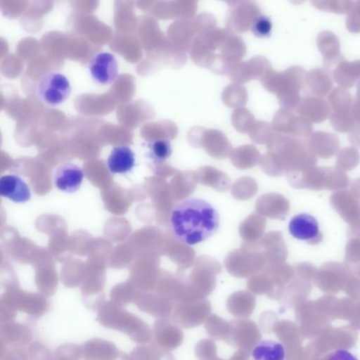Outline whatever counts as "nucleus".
<instances>
[{"mask_svg":"<svg viewBox=\"0 0 360 360\" xmlns=\"http://www.w3.org/2000/svg\"><path fill=\"white\" fill-rule=\"evenodd\" d=\"M169 224L179 241L193 245L211 238L217 231L219 217L214 207L205 200L187 198L174 207Z\"/></svg>","mask_w":360,"mask_h":360,"instance_id":"obj_1","label":"nucleus"},{"mask_svg":"<svg viewBox=\"0 0 360 360\" xmlns=\"http://www.w3.org/2000/svg\"><path fill=\"white\" fill-rule=\"evenodd\" d=\"M266 148L267 152L260 155L258 164L270 176L302 171L316 164V158L309 150L307 140L275 133Z\"/></svg>","mask_w":360,"mask_h":360,"instance_id":"obj_2","label":"nucleus"},{"mask_svg":"<svg viewBox=\"0 0 360 360\" xmlns=\"http://www.w3.org/2000/svg\"><path fill=\"white\" fill-rule=\"evenodd\" d=\"M305 74V70L301 66H290L282 72L271 67L259 80L268 91L276 95L282 108L292 110L301 100L300 94Z\"/></svg>","mask_w":360,"mask_h":360,"instance_id":"obj_3","label":"nucleus"},{"mask_svg":"<svg viewBox=\"0 0 360 360\" xmlns=\"http://www.w3.org/2000/svg\"><path fill=\"white\" fill-rule=\"evenodd\" d=\"M97 319L103 327L123 333L136 343L145 345L152 340V330L148 324L116 304L100 306Z\"/></svg>","mask_w":360,"mask_h":360,"instance_id":"obj_4","label":"nucleus"},{"mask_svg":"<svg viewBox=\"0 0 360 360\" xmlns=\"http://www.w3.org/2000/svg\"><path fill=\"white\" fill-rule=\"evenodd\" d=\"M287 175L289 184L297 189L335 190L347 188L349 184L345 172L329 167L314 166Z\"/></svg>","mask_w":360,"mask_h":360,"instance_id":"obj_5","label":"nucleus"},{"mask_svg":"<svg viewBox=\"0 0 360 360\" xmlns=\"http://www.w3.org/2000/svg\"><path fill=\"white\" fill-rule=\"evenodd\" d=\"M228 271L236 276H245L264 271L269 266L267 259L259 245L245 242L240 248L229 253L224 261Z\"/></svg>","mask_w":360,"mask_h":360,"instance_id":"obj_6","label":"nucleus"},{"mask_svg":"<svg viewBox=\"0 0 360 360\" xmlns=\"http://www.w3.org/2000/svg\"><path fill=\"white\" fill-rule=\"evenodd\" d=\"M1 298L13 310L25 313L35 319L42 316L49 309V302L44 295L19 288L6 290Z\"/></svg>","mask_w":360,"mask_h":360,"instance_id":"obj_7","label":"nucleus"},{"mask_svg":"<svg viewBox=\"0 0 360 360\" xmlns=\"http://www.w3.org/2000/svg\"><path fill=\"white\" fill-rule=\"evenodd\" d=\"M71 92L70 83L66 76L60 72H51L39 80L37 93L46 104L57 105L65 102Z\"/></svg>","mask_w":360,"mask_h":360,"instance_id":"obj_8","label":"nucleus"},{"mask_svg":"<svg viewBox=\"0 0 360 360\" xmlns=\"http://www.w3.org/2000/svg\"><path fill=\"white\" fill-rule=\"evenodd\" d=\"M230 10L228 16V30L242 32L248 30L259 15V8L252 1H228Z\"/></svg>","mask_w":360,"mask_h":360,"instance_id":"obj_9","label":"nucleus"},{"mask_svg":"<svg viewBox=\"0 0 360 360\" xmlns=\"http://www.w3.org/2000/svg\"><path fill=\"white\" fill-rule=\"evenodd\" d=\"M49 258L48 251L39 247L32 258L31 264L35 269V283L41 294L50 297L55 293L57 287V278L53 270H49Z\"/></svg>","mask_w":360,"mask_h":360,"instance_id":"obj_10","label":"nucleus"},{"mask_svg":"<svg viewBox=\"0 0 360 360\" xmlns=\"http://www.w3.org/2000/svg\"><path fill=\"white\" fill-rule=\"evenodd\" d=\"M151 343L158 347L169 351L176 349L184 340V333L181 328L169 319H159L152 330Z\"/></svg>","mask_w":360,"mask_h":360,"instance_id":"obj_11","label":"nucleus"},{"mask_svg":"<svg viewBox=\"0 0 360 360\" xmlns=\"http://www.w3.org/2000/svg\"><path fill=\"white\" fill-rule=\"evenodd\" d=\"M271 67L269 61L265 57L256 56L247 61L234 63L229 75L232 82L242 84L252 79H259Z\"/></svg>","mask_w":360,"mask_h":360,"instance_id":"obj_12","label":"nucleus"},{"mask_svg":"<svg viewBox=\"0 0 360 360\" xmlns=\"http://www.w3.org/2000/svg\"><path fill=\"white\" fill-rule=\"evenodd\" d=\"M289 231L295 238L310 245H317L323 240L318 221L312 215L301 213L294 216L289 222Z\"/></svg>","mask_w":360,"mask_h":360,"instance_id":"obj_13","label":"nucleus"},{"mask_svg":"<svg viewBox=\"0 0 360 360\" xmlns=\"http://www.w3.org/2000/svg\"><path fill=\"white\" fill-rule=\"evenodd\" d=\"M89 71L96 82L101 84H112L119 73L117 60L110 53H98L91 60Z\"/></svg>","mask_w":360,"mask_h":360,"instance_id":"obj_14","label":"nucleus"},{"mask_svg":"<svg viewBox=\"0 0 360 360\" xmlns=\"http://www.w3.org/2000/svg\"><path fill=\"white\" fill-rule=\"evenodd\" d=\"M84 360H124L127 354L110 341L94 338L82 346Z\"/></svg>","mask_w":360,"mask_h":360,"instance_id":"obj_15","label":"nucleus"},{"mask_svg":"<svg viewBox=\"0 0 360 360\" xmlns=\"http://www.w3.org/2000/svg\"><path fill=\"white\" fill-rule=\"evenodd\" d=\"M84 177V170L72 162L59 165L53 175L56 186L65 193L76 192L80 188Z\"/></svg>","mask_w":360,"mask_h":360,"instance_id":"obj_16","label":"nucleus"},{"mask_svg":"<svg viewBox=\"0 0 360 360\" xmlns=\"http://www.w3.org/2000/svg\"><path fill=\"white\" fill-rule=\"evenodd\" d=\"M32 331L26 324L15 321H0V343L11 347H23L32 340Z\"/></svg>","mask_w":360,"mask_h":360,"instance_id":"obj_17","label":"nucleus"},{"mask_svg":"<svg viewBox=\"0 0 360 360\" xmlns=\"http://www.w3.org/2000/svg\"><path fill=\"white\" fill-rule=\"evenodd\" d=\"M331 206L347 223L359 224V202L358 194L348 191L334 193L330 197Z\"/></svg>","mask_w":360,"mask_h":360,"instance_id":"obj_18","label":"nucleus"},{"mask_svg":"<svg viewBox=\"0 0 360 360\" xmlns=\"http://www.w3.org/2000/svg\"><path fill=\"white\" fill-rule=\"evenodd\" d=\"M257 213L274 219H283L288 214V200L282 195L269 193L259 197L255 205Z\"/></svg>","mask_w":360,"mask_h":360,"instance_id":"obj_19","label":"nucleus"},{"mask_svg":"<svg viewBox=\"0 0 360 360\" xmlns=\"http://www.w3.org/2000/svg\"><path fill=\"white\" fill-rule=\"evenodd\" d=\"M307 144L314 156L326 159L337 153L340 140L334 134L318 131L309 135L307 139Z\"/></svg>","mask_w":360,"mask_h":360,"instance_id":"obj_20","label":"nucleus"},{"mask_svg":"<svg viewBox=\"0 0 360 360\" xmlns=\"http://www.w3.org/2000/svg\"><path fill=\"white\" fill-rule=\"evenodd\" d=\"M257 243L264 252L269 266L284 262L288 257V249L280 231L268 232Z\"/></svg>","mask_w":360,"mask_h":360,"instance_id":"obj_21","label":"nucleus"},{"mask_svg":"<svg viewBox=\"0 0 360 360\" xmlns=\"http://www.w3.org/2000/svg\"><path fill=\"white\" fill-rule=\"evenodd\" d=\"M333 82L330 73L323 68H315L305 74L302 87L310 96L325 97L330 91Z\"/></svg>","mask_w":360,"mask_h":360,"instance_id":"obj_22","label":"nucleus"},{"mask_svg":"<svg viewBox=\"0 0 360 360\" xmlns=\"http://www.w3.org/2000/svg\"><path fill=\"white\" fill-rule=\"evenodd\" d=\"M295 108L300 115L314 123L323 122L330 112V108L326 100L310 96L300 100Z\"/></svg>","mask_w":360,"mask_h":360,"instance_id":"obj_23","label":"nucleus"},{"mask_svg":"<svg viewBox=\"0 0 360 360\" xmlns=\"http://www.w3.org/2000/svg\"><path fill=\"white\" fill-rule=\"evenodd\" d=\"M0 196L15 202H25L30 199L31 193L27 184L20 177L8 174L0 177Z\"/></svg>","mask_w":360,"mask_h":360,"instance_id":"obj_24","label":"nucleus"},{"mask_svg":"<svg viewBox=\"0 0 360 360\" xmlns=\"http://www.w3.org/2000/svg\"><path fill=\"white\" fill-rule=\"evenodd\" d=\"M320 53L323 55V63L327 68L338 64L344 58L340 54V44L336 35L330 31L320 32L316 38Z\"/></svg>","mask_w":360,"mask_h":360,"instance_id":"obj_25","label":"nucleus"},{"mask_svg":"<svg viewBox=\"0 0 360 360\" xmlns=\"http://www.w3.org/2000/svg\"><path fill=\"white\" fill-rule=\"evenodd\" d=\"M134 166L135 155L127 146L114 147L107 160V167L112 174H127Z\"/></svg>","mask_w":360,"mask_h":360,"instance_id":"obj_26","label":"nucleus"},{"mask_svg":"<svg viewBox=\"0 0 360 360\" xmlns=\"http://www.w3.org/2000/svg\"><path fill=\"white\" fill-rule=\"evenodd\" d=\"M203 315L200 307L194 304L182 303L176 306L172 313V322L184 328L197 326Z\"/></svg>","mask_w":360,"mask_h":360,"instance_id":"obj_27","label":"nucleus"},{"mask_svg":"<svg viewBox=\"0 0 360 360\" xmlns=\"http://www.w3.org/2000/svg\"><path fill=\"white\" fill-rule=\"evenodd\" d=\"M359 60L349 62L342 59L333 70L332 77L341 88L346 89L354 85L359 78Z\"/></svg>","mask_w":360,"mask_h":360,"instance_id":"obj_28","label":"nucleus"},{"mask_svg":"<svg viewBox=\"0 0 360 360\" xmlns=\"http://www.w3.org/2000/svg\"><path fill=\"white\" fill-rule=\"evenodd\" d=\"M285 347L282 343L272 340L257 342L252 351L253 360H284Z\"/></svg>","mask_w":360,"mask_h":360,"instance_id":"obj_29","label":"nucleus"},{"mask_svg":"<svg viewBox=\"0 0 360 360\" xmlns=\"http://www.w3.org/2000/svg\"><path fill=\"white\" fill-rule=\"evenodd\" d=\"M229 157L234 167L249 169L259 163L260 154L253 145L248 144L233 149Z\"/></svg>","mask_w":360,"mask_h":360,"instance_id":"obj_30","label":"nucleus"},{"mask_svg":"<svg viewBox=\"0 0 360 360\" xmlns=\"http://www.w3.org/2000/svg\"><path fill=\"white\" fill-rule=\"evenodd\" d=\"M266 219L255 213L248 216L240 225V237L248 243H255L259 240L266 226Z\"/></svg>","mask_w":360,"mask_h":360,"instance_id":"obj_31","label":"nucleus"},{"mask_svg":"<svg viewBox=\"0 0 360 360\" xmlns=\"http://www.w3.org/2000/svg\"><path fill=\"white\" fill-rule=\"evenodd\" d=\"M222 56L231 64L239 62L246 53L245 44L240 37L231 33L223 42Z\"/></svg>","mask_w":360,"mask_h":360,"instance_id":"obj_32","label":"nucleus"},{"mask_svg":"<svg viewBox=\"0 0 360 360\" xmlns=\"http://www.w3.org/2000/svg\"><path fill=\"white\" fill-rule=\"evenodd\" d=\"M139 309L155 318L169 319L172 313V305L167 300L147 299L138 302Z\"/></svg>","mask_w":360,"mask_h":360,"instance_id":"obj_33","label":"nucleus"},{"mask_svg":"<svg viewBox=\"0 0 360 360\" xmlns=\"http://www.w3.org/2000/svg\"><path fill=\"white\" fill-rule=\"evenodd\" d=\"M222 100L224 104L229 108H243L248 101L247 89L239 84H229L222 94Z\"/></svg>","mask_w":360,"mask_h":360,"instance_id":"obj_34","label":"nucleus"},{"mask_svg":"<svg viewBox=\"0 0 360 360\" xmlns=\"http://www.w3.org/2000/svg\"><path fill=\"white\" fill-rule=\"evenodd\" d=\"M329 106L333 112H349L353 99L348 91L341 87L335 88L328 97Z\"/></svg>","mask_w":360,"mask_h":360,"instance_id":"obj_35","label":"nucleus"},{"mask_svg":"<svg viewBox=\"0 0 360 360\" xmlns=\"http://www.w3.org/2000/svg\"><path fill=\"white\" fill-rule=\"evenodd\" d=\"M147 156L155 163L160 164L167 160L172 153L170 142L166 139H156L147 144Z\"/></svg>","mask_w":360,"mask_h":360,"instance_id":"obj_36","label":"nucleus"},{"mask_svg":"<svg viewBox=\"0 0 360 360\" xmlns=\"http://www.w3.org/2000/svg\"><path fill=\"white\" fill-rule=\"evenodd\" d=\"M248 133L254 143L266 145L276 132L269 122L257 120L254 122Z\"/></svg>","mask_w":360,"mask_h":360,"instance_id":"obj_37","label":"nucleus"},{"mask_svg":"<svg viewBox=\"0 0 360 360\" xmlns=\"http://www.w3.org/2000/svg\"><path fill=\"white\" fill-rule=\"evenodd\" d=\"M295 114L284 108L278 109L273 117L271 128L274 132L289 136Z\"/></svg>","mask_w":360,"mask_h":360,"instance_id":"obj_38","label":"nucleus"},{"mask_svg":"<svg viewBox=\"0 0 360 360\" xmlns=\"http://www.w3.org/2000/svg\"><path fill=\"white\" fill-rule=\"evenodd\" d=\"M165 351L150 342L136 347L127 354V360H158Z\"/></svg>","mask_w":360,"mask_h":360,"instance_id":"obj_39","label":"nucleus"},{"mask_svg":"<svg viewBox=\"0 0 360 360\" xmlns=\"http://www.w3.org/2000/svg\"><path fill=\"white\" fill-rule=\"evenodd\" d=\"M255 121L253 114L245 108H236L231 115L233 127L241 134L248 133Z\"/></svg>","mask_w":360,"mask_h":360,"instance_id":"obj_40","label":"nucleus"},{"mask_svg":"<svg viewBox=\"0 0 360 360\" xmlns=\"http://www.w3.org/2000/svg\"><path fill=\"white\" fill-rule=\"evenodd\" d=\"M329 120L333 129L340 133L349 132L356 124L349 112H333L329 115Z\"/></svg>","mask_w":360,"mask_h":360,"instance_id":"obj_41","label":"nucleus"},{"mask_svg":"<svg viewBox=\"0 0 360 360\" xmlns=\"http://www.w3.org/2000/svg\"><path fill=\"white\" fill-rule=\"evenodd\" d=\"M359 162V152L354 148H344L338 151L336 158V168L338 169H351Z\"/></svg>","mask_w":360,"mask_h":360,"instance_id":"obj_42","label":"nucleus"},{"mask_svg":"<svg viewBox=\"0 0 360 360\" xmlns=\"http://www.w3.org/2000/svg\"><path fill=\"white\" fill-rule=\"evenodd\" d=\"M311 3L320 10L340 14L348 13L355 4L354 1H313Z\"/></svg>","mask_w":360,"mask_h":360,"instance_id":"obj_43","label":"nucleus"},{"mask_svg":"<svg viewBox=\"0 0 360 360\" xmlns=\"http://www.w3.org/2000/svg\"><path fill=\"white\" fill-rule=\"evenodd\" d=\"M53 356L54 360H80L82 348L72 343L63 344L56 348Z\"/></svg>","mask_w":360,"mask_h":360,"instance_id":"obj_44","label":"nucleus"},{"mask_svg":"<svg viewBox=\"0 0 360 360\" xmlns=\"http://www.w3.org/2000/svg\"><path fill=\"white\" fill-rule=\"evenodd\" d=\"M28 360H53L50 349L39 342L32 343L27 349Z\"/></svg>","mask_w":360,"mask_h":360,"instance_id":"obj_45","label":"nucleus"},{"mask_svg":"<svg viewBox=\"0 0 360 360\" xmlns=\"http://www.w3.org/2000/svg\"><path fill=\"white\" fill-rule=\"evenodd\" d=\"M250 28L257 37H266L269 36L271 32V22L267 16L259 15L254 20Z\"/></svg>","mask_w":360,"mask_h":360,"instance_id":"obj_46","label":"nucleus"},{"mask_svg":"<svg viewBox=\"0 0 360 360\" xmlns=\"http://www.w3.org/2000/svg\"><path fill=\"white\" fill-rule=\"evenodd\" d=\"M8 266L4 265L0 271V281L1 285L7 290L19 288V283L15 272L12 268H7Z\"/></svg>","mask_w":360,"mask_h":360,"instance_id":"obj_47","label":"nucleus"},{"mask_svg":"<svg viewBox=\"0 0 360 360\" xmlns=\"http://www.w3.org/2000/svg\"><path fill=\"white\" fill-rule=\"evenodd\" d=\"M346 25L348 30L352 32L359 31V1L355 2L353 8L348 12Z\"/></svg>","mask_w":360,"mask_h":360,"instance_id":"obj_48","label":"nucleus"},{"mask_svg":"<svg viewBox=\"0 0 360 360\" xmlns=\"http://www.w3.org/2000/svg\"><path fill=\"white\" fill-rule=\"evenodd\" d=\"M16 311L6 305L0 297V321H14Z\"/></svg>","mask_w":360,"mask_h":360,"instance_id":"obj_49","label":"nucleus"},{"mask_svg":"<svg viewBox=\"0 0 360 360\" xmlns=\"http://www.w3.org/2000/svg\"><path fill=\"white\" fill-rule=\"evenodd\" d=\"M328 360H358V359L350 352L340 349L331 354Z\"/></svg>","mask_w":360,"mask_h":360,"instance_id":"obj_50","label":"nucleus"},{"mask_svg":"<svg viewBox=\"0 0 360 360\" xmlns=\"http://www.w3.org/2000/svg\"><path fill=\"white\" fill-rule=\"evenodd\" d=\"M10 349V346L0 343V360H8Z\"/></svg>","mask_w":360,"mask_h":360,"instance_id":"obj_51","label":"nucleus"},{"mask_svg":"<svg viewBox=\"0 0 360 360\" xmlns=\"http://www.w3.org/2000/svg\"><path fill=\"white\" fill-rule=\"evenodd\" d=\"M158 360H175V359L169 351H165L162 356Z\"/></svg>","mask_w":360,"mask_h":360,"instance_id":"obj_52","label":"nucleus"},{"mask_svg":"<svg viewBox=\"0 0 360 360\" xmlns=\"http://www.w3.org/2000/svg\"><path fill=\"white\" fill-rule=\"evenodd\" d=\"M5 219H5V213H4V210H0V233H1V228L2 225L4 224Z\"/></svg>","mask_w":360,"mask_h":360,"instance_id":"obj_53","label":"nucleus"},{"mask_svg":"<svg viewBox=\"0 0 360 360\" xmlns=\"http://www.w3.org/2000/svg\"><path fill=\"white\" fill-rule=\"evenodd\" d=\"M3 256L4 255H3L2 251L0 249V266H1V262H3Z\"/></svg>","mask_w":360,"mask_h":360,"instance_id":"obj_54","label":"nucleus"},{"mask_svg":"<svg viewBox=\"0 0 360 360\" xmlns=\"http://www.w3.org/2000/svg\"><path fill=\"white\" fill-rule=\"evenodd\" d=\"M53 360H54V359H53Z\"/></svg>","mask_w":360,"mask_h":360,"instance_id":"obj_55","label":"nucleus"}]
</instances>
